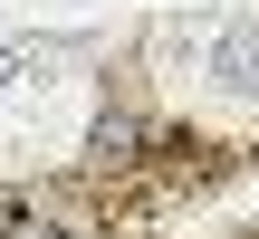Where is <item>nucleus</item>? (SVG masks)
<instances>
[{
  "label": "nucleus",
  "instance_id": "nucleus-3",
  "mask_svg": "<svg viewBox=\"0 0 259 239\" xmlns=\"http://www.w3.org/2000/svg\"><path fill=\"white\" fill-rule=\"evenodd\" d=\"M29 86H38V57H29L19 38H0V105H19Z\"/></svg>",
  "mask_w": 259,
  "mask_h": 239
},
{
  "label": "nucleus",
  "instance_id": "nucleus-2",
  "mask_svg": "<svg viewBox=\"0 0 259 239\" xmlns=\"http://www.w3.org/2000/svg\"><path fill=\"white\" fill-rule=\"evenodd\" d=\"M77 153H87V172H135V163H144V125H135L125 105H96V125H87Z\"/></svg>",
  "mask_w": 259,
  "mask_h": 239
},
{
  "label": "nucleus",
  "instance_id": "nucleus-1",
  "mask_svg": "<svg viewBox=\"0 0 259 239\" xmlns=\"http://www.w3.org/2000/svg\"><path fill=\"white\" fill-rule=\"evenodd\" d=\"M154 57H173V96L259 105V19H154Z\"/></svg>",
  "mask_w": 259,
  "mask_h": 239
},
{
  "label": "nucleus",
  "instance_id": "nucleus-4",
  "mask_svg": "<svg viewBox=\"0 0 259 239\" xmlns=\"http://www.w3.org/2000/svg\"><path fill=\"white\" fill-rule=\"evenodd\" d=\"M19 239H77V230H58V220H38V230H19Z\"/></svg>",
  "mask_w": 259,
  "mask_h": 239
}]
</instances>
